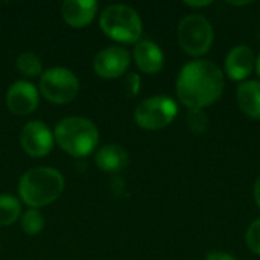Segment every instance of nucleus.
<instances>
[{"label": "nucleus", "instance_id": "f257e3e1", "mask_svg": "<svg viewBox=\"0 0 260 260\" xmlns=\"http://www.w3.org/2000/svg\"><path fill=\"white\" fill-rule=\"evenodd\" d=\"M177 96L189 110H204L224 91V72L210 59L197 58L183 66L177 78Z\"/></svg>", "mask_w": 260, "mask_h": 260}, {"label": "nucleus", "instance_id": "f03ea898", "mask_svg": "<svg viewBox=\"0 0 260 260\" xmlns=\"http://www.w3.org/2000/svg\"><path fill=\"white\" fill-rule=\"evenodd\" d=\"M64 177L59 171L49 166L34 168L21 175L18 195L30 209L44 207L56 201L64 192Z\"/></svg>", "mask_w": 260, "mask_h": 260}, {"label": "nucleus", "instance_id": "7ed1b4c3", "mask_svg": "<svg viewBox=\"0 0 260 260\" xmlns=\"http://www.w3.org/2000/svg\"><path fill=\"white\" fill-rule=\"evenodd\" d=\"M55 143L69 155L81 158L90 155L99 142L98 126L87 117L70 116L62 119L53 131Z\"/></svg>", "mask_w": 260, "mask_h": 260}, {"label": "nucleus", "instance_id": "20e7f679", "mask_svg": "<svg viewBox=\"0 0 260 260\" xmlns=\"http://www.w3.org/2000/svg\"><path fill=\"white\" fill-rule=\"evenodd\" d=\"M102 32L123 44L139 43L143 34V23L136 9L128 5H110L99 17Z\"/></svg>", "mask_w": 260, "mask_h": 260}, {"label": "nucleus", "instance_id": "39448f33", "mask_svg": "<svg viewBox=\"0 0 260 260\" xmlns=\"http://www.w3.org/2000/svg\"><path fill=\"white\" fill-rule=\"evenodd\" d=\"M177 38L181 49L192 56L206 55L215 41V30L212 23L200 14L186 15L177 29Z\"/></svg>", "mask_w": 260, "mask_h": 260}, {"label": "nucleus", "instance_id": "423d86ee", "mask_svg": "<svg viewBox=\"0 0 260 260\" xmlns=\"http://www.w3.org/2000/svg\"><path fill=\"white\" fill-rule=\"evenodd\" d=\"M178 114L177 102L165 94H157L140 102L134 111L136 123L148 131L163 129L174 122Z\"/></svg>", "mask_w": 260, "mask_h": 260}, {"label": "nucleus", "instance_id": "0eeeda50", "mask_svg": "<svg viewBox=\"0 0 260 260\" xmlns=\"http://www.w3.org/2000/svg\"><path fill=\"white\" fill-rule=\"evenodd\" d=\"M79 91L76 75L66 67H52L40 76V93L49 102L64 105L72 102Z\"/></svg>", "mask_w": 260, "mask_h": 260}, {"label": "nucleus", "instance_id": "6e6552de", "mask_svg": "<svg viewBox=\"0 0 260 260\" xmlns=\"http://www.w3.org/2000/svg\"><path fill=\"white\" fill-rule=\"evenodd\" d=\"M20 145L23 151L34 158L46 157L53 149L55 136L44 122L30 120L20 131Z\"/></svg>", "mask_w": 260, "mask_h": 260}, {"label": "nucleus", "instance_id": "1a4fd4ad", "mask_svg": "<svg viewBox=\"0 0 260 260\" xmlns=\"http://www.w3.org/2000/svg\"><path fill=\"white\" fill-rule=\"evenodd\" d=\"M131 64V55L120 46H110L102 49L93 61V70L104 79H116L126 73Z\"/></svg>", "mask_w": 260, "mask_h": 260}, {"label": "nucleus", "instance_id": "9d476101", "mask_svg": "<svg viewBox=\"0 0 260 260\" xmlns=\"http://www.w3.org/2000/svg\"><path fill=\"white\" fill-rule=\"evenodd\" d=\"M40 102L38 88L29 81L14 82L6 93V107L15 116H27L34 113Z\"/></svg>", "mask_w": 260, "mask_h": 260}, {"label": "nucleus", "instance_id": "9b49d317", "mask_svg": "<svg viewBox=\"0 0 260 260\" xmlns=\"http://www.w3.org/2000/svg\"><path fill=\"white\" fill-rule=\"evenodd\" d=\"M225 73L233 81L244 82L256 69V55L247 44H238L225 56Z\"/></svg>", "mask_w": 260, "mask_h": 260}, {"label": "nucleus", "instance_id": "f8f14e48", "mask_svg": "<svg viewBox=\"0 0 260 260\" xmlns=\"http://www.w3.org/2000/svg\"><path fill=\"white\" fill-rule=\"evenodd\" d=\"M98 12V3L94 0H66L61 5L62 20L75 29L88 26Z\"/></svg>", "mask_w": 260, "mask_h": 260}, {"label": "nucleus", "instance_id": "ddd939ff", "mask_svg": "<svg viewBox=\"0 0 260 260\" xmlns=\"http://www.w3.org/2000/svg\"><path fill=\"white\" fill-rule=\"evenodd\" d=\"M133 56L136 66L146 75H155L165 66L163 50L151 40H140L139 43H136Z\"/></svg>", "mask_w": 260, "mask_h": 260}, {"label": "nucleus", "instance_id": "4468645a", "mask_svg": "<svg viewBox=\"0 0 260 260\" xmlns=\"http://www.w3.org/2000/svg\"><path fill=\"white\" fill-rule=\"evenodd\" d=\"M128 161H129L128 152L120 145L116 143L102 146L101 149H98L94 155L96 166L108 174H116L123 171L128 166Z\"/></svg>", "mask_w": 260, "mask_h": 260}, {"label": "nucleus", "instance_id": "2eb2a0df", "mask_svg": "<svg viewBox=\"0 0 260 260\" xmlns=\"http://www.w3.org/2000/svg\"><path fill=\"white\" fill-rule=\"evenodd\" d=\"M236 101L241 111L250 119H260V81L250 79L239 84Z\"/></svg>", "mask_w": 260, "mask_h": 260}, {"label": "nucleus", "instance_id": "dca6fc26", "mask_svg": "<svg viewBox=\"0 0 260 260\" xmlns=\"http://www.w3.org/2000/svg\"><path fill=\"white\" fill-rule=\"evenodd\" d=\"M21 218L20 201L8 193L0 195V227H8Z\"/></svg>", "mask_w": 260, "mask_h": 260}, {"label": "nucleus", "instance_id": "f3484780", "mask_svg": "<svg viewBox=\"0 0 260 260\" xmlns=\"http://www.w3.org/2000/svg\"><path fill=\"white\" fill-rule=\"evenodd\" d=\"M17 70L27 78H37L43 75V64L40 58L30 52H24L17 58Z\"/></svg>", "mask_w": 260, "mask_h": 260}, {"label": "nucleus", "instance_id": "a211bd4d", "mask_svg": "<svg viewBox=\"0 0 260 260\" xmlns=\"http://www.w3.org/2000/svg\"><path fill=\"white\" fill-rule=\"evenodd\" d=\"M20 224L26 235L35 236V235H40L44 229V216L41 215L38 209H29L21 215Z\"/></svg>", "mask_w": 260, "mask_h": 260}, {"label": "nucleus", "instance_id": "6ab92c4d", "mask_svg": "<svg viewBox=\"0 0 260 260\" xmlns=\"http://www.w3.org/2000/svg\"><path fill=\"white\" fill-rule=\"evenodd\" d=\"M187 126L189 129L200 136L209 128V116L204 110H189L187 111Z\"/></svg>", "mask_w": 260, "mask_h": 260}, {"label": "nucleus", "instance_id": "aec40b11", "mask_svg": "<svg viewBox=\"0 0 260 260\" xmlns=\"http://www.w3.org/2000/svg\"><path fill=\"white\" fill-rule=\"evenodd\" d=\"M245 242H247V247L254 254L260 256V218L254 219L250 224V227L247 230V235H245Z\"/></svg>", "mask_w": 260, "mask_h": 260}, {"label": "nucleus", "instance_id": "412c9836", "mask_svg": "<svg viewBox=\"0 0 260 260\" xmlns=\"http://www.w3.org/2000/svg\"><path fill=\"white\" fill-rule=\"evenodd\" d=\"M140 76L137 73H129L125 79V90L128 93V96H137L140 91Z\"/></svg>", "mask_w": 260, "mask_h": 260}, {"label": "nucleus", "instance_id": "4be33fe9", "mask_svg": "<svg viewBox=\"0 0 260 260\" xmlns=\"http://www.w3.org/2000/svg\"><path fill=\"white\" fill-rule=\"evenodd\" d=\"M206 260H238L232 253H227V251H209L206 254Z\"/></svg>", "mask_w": 260, "mask_h": 260}, {"label": "nucleus", "instance_id": "5701e85b", "mask_svg": "<svg viewBox=\"0 0 260 260\" xmlns=\"http://www.w3.org/2000/svg\"><path fill=\"white\" fill-rule=\"evenodd\" d=\"M184 5L189 8H204V6L212 5V2H209V0H206V2H184Z\"/></svg>", "mask_w": 260, "mask_h": 260}, {"label": "nucleus", "instance_id": "b1692460", "mask_svg": "<svg viewBox=\"0 0 260 260\" xmlns=\"http://www.w3.org/2000/svg\"><path fill=\"white\" fill-rule=\"evenodd\" d=\"M254 201H256L257 207L260 209V175L257 177L256 183H254Z\"/></svg>", "mask_w": 260, "mask_h": 260}, {"label": "nucleus", "instance_id": "393cba45", "mask_svg": "<svg viewBox=\"0 0 260 260\" xmlns=\"http://www.w3.org/2000/svg\"><path fill=\"white\" fill-rule=\"evenodd\" d=\"M256 72H257V75H259L260 78V53L259 56L256 58Z\"/></svg>", "mask_w": 260, "mask_h": 260}, {"label": "nucleus", "instance_id": "a878e982", "mask_svg": "<svg viewBox=\"0 0 260 260\" xmlns=\"http://www.w3.org/2000/svg\"><path fill=\"white\" fill-rule=\"evenodd\" d=\"M232 5H235V6H242V5H250L251 2H230Z\"/></svg>", "mask_w": 260, "mask_h": 260}]
</instances>
